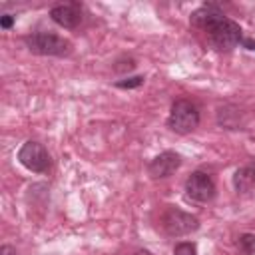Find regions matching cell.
Here are the masks:
<instances>
[{"instance_id": "8", "label": "cell", "mask_w": 255, "mask_h": 255, "mask_svg": "<svg viewBox=\"0 0 255 255\" xmlns=\"http://www.w3.org/2000/svg\"><path fill=\"white\" fill-rule=\"evenodd\" d=\"M50 18L62 28H76L82 22V6L78 2L58 4L50 10Z\"/></svg>"}, {"instance_id": "7", "label": "cell", "mask_w": 255, "mask_h": 255, "mask_svg": "<svg viewBox=\"0 0 255 255\" xmlns=\"http://www.w3.org/2000/svg\"><path fill=\"white\" fill-rule=\"evenodd\" d=\"M179 165H181L179 153H175V151H163V153L155 155V157L149 161L147 173H149L153 179H163V177H169Z\"/></svg>"}, {"instance_id": "1", "label": "cell", "mask_w": 255, "mask_h": 255, "mask_svg": "<svg viewBox=\"0 0 255 255\" xmlns=\"http://www.w3.org/2000/svg\"><path fill=\"white\" fill-rule=\"evenodd\" d=\"M189 22L205 34V38L213 50L229 52L237 44L243 42L241 26L237 22H233L231 18L223 16L213 4H203L201 8H197L191 14Z\"/></svg>"}, {"instance_id": "2", "label": "cell", "mask_w": 255, "mask_h": 255, "mask_svg": "<svg viewBox=\"0 0 255 255\" xmlns=\"http://www.w3.org/2000/svg\"><path fill=\"white\" fill-rule=\"evenodd\" d=\"M24 44L32 54H38V56H60L62 58L72 52V44L66 38L52 34V32L28 34L24 38Z\"/></svg>"}, {"instance_id": "6", "label": "cell", "mask_w": 255, "mask_h": 255, "mask_svg": "<svg viewBox=\"0 0 255 255\" xmlns=\"http://www.w3.org/2000/svg\"><path fill=\"white\" fill-rule=\"evenodd\" d=\"M185 195L195 203H207L215 197V183L209 173L193 171L185 181Z\"/></svg>"}, {"instance_id": "12", "label": "cell", "mask_w": 255, "mask_h": 255, "mask_svg": "<svg viewBox=\"0 0 255 255\" xmlns=\"http://www.w3.org/2000/svg\"><path fill=\"white\" fill-rule=\"evenodd\" d=\"M143 84V76H133V78H126V80H118L116 82V88H124V90H129V88H137Z\"/></svg>"}, {"instance_id": "5", "label": "cell", "mask_w": 255, "mask_h": 255, "mask_svg": "<svg viewBox=\"0 0 255 255\" xmlns=\"http://www.w3.org/2000/svg\"><path fill=\"white\" fill-rule=\"evenodd\" d=\"M18 161L34 173H46L50 169V163H52L50 153L38 141H26L18 151Z\"/></svg>"}, {"instance_id": "11", "label": "cell", "mask_w": 255, "mask_h": 255, "mask_svg": "<svg viewBox=\"0 0 255 255\" xmlns=\"http://www.w3.org/2000/svg\"><path fill=\"white\" fill-rule=\"evenodd\" d=\"M173 255H197V247H195V243L181 241L173 247Z\"/></svg>"}, {"instance_id": "3", "label": "cell", "mask_w": 255, "mask_h": 255, "mask_svg": "<svg viewBox=\"0 0 255 255\" xmlns=\"http://www.w3.org/2000/svg\"><path fill=\"white\" fill-rule=\"evenodd\" d=\"M199 126V112L189 100H175L167 118V128L175 133H189Z\"/></svg>"}, {"instance_id": "13", "label": "cell", "mask_w": 255, "mask_h": 255, "mask_svg": "<svg viewBox=\"0 0 255 255\" xmlns=\"http://www.w3.org/2000/svg\"><path fill=\"white\" fill-rule=\"evenodd\" d=\"M12 24H14V16H10V14H4V16L0 18V26H2L4 30L12 28Z\"/></svg>"}, {"instance_id": "4", "label": "cell", "mask_w": 255, "mask_h": 255, "mask_svg": "<svg viewBox=\"0 0 255 255\" xmlns=\"http://www.w3.org/2000/svg\"><path fill=\"white\" fill-rule=\"evenodd\" d=\"M161 225H163L167 235L181 237V235L195 231L199 227V221H197V217H193V215H189L177 207H167L161 215Z\"/></svg>"}, {"instance_id": "16", "label": "cell", "mask_w": 255, "mask_h": 255, "mask_svg": "<svg viewBox=\"0 0 255 255\" xmlns=\"http://www.w3.org/2000/svg\"><path fill=\"white\" fill-rule=\"evenodd\" d=\"M135 255H151V253L145 251V249H139V251H135Z\"/></svg>"}, {"instance_id": "9", "label": "cell", "mask_w": 255, "mask_h": 255, "mask_svg": "<svg viewBox=\"0 0 255 255\" xmlns=\"http://www.w3.org/2000/svg\"><path fill=\"white\" fill-rule=\"evenodd\" d=\"M233 185L239 195H253L255 193V161L239 167L233 175Z\"/></svg>"}, {"instance_id": "15", "label": "cell", "mask_w": 255, "mask_h": 255, "mask_svg": "<svg viewBox=\"0 0 255 255\" xmlns=\"http://www.w3.org/2000/svg\"><path fill=\"white\" fill-rule=\"evenodd\" d=\"M247 50H255V40H251V38H243V42H241Z\"/></svg>"}, {"instance_id": "14", "label": "cell", "mask_w": 255, "mask_h": 255, "mask_svg": "<svg viewBox=\"0 0 255 255\" xmlns=\"http://www.w3.org/2000/svg\"><path fill=\"white\" fill-rule=\"evenodd\" d=\"M0 255H16V249L10 245H2L0 247Z\"/></svg>"}, {"instance_id": "10", "label": "cell", "mask_w": 255, "mask_h": 255, "mask_svg": "<svg viewBox=\"0 0 255 255\" xmlns=\"http://www.w3.org/2000/svg\"><path fill=\"white\" fill-rule=\"evenodd\" d=\"M237 247L243 255H255V235L253 233H243L239 235Z\"/></svg>"}]
</instances>
